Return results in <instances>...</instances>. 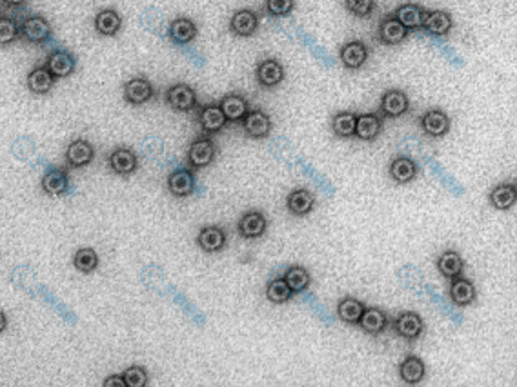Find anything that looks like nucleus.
Instances as JSON below:
<instances>
[{
  "label": "nucleus",
  "mask_w": 517,
  "mask_h": 387,
  "mask_svg": "<svg viewBox=\"0 0 517 387\" xmlns=\"http://www.w3.org/2000/svg\"><path fill=\"white\" fill-rule=\"evenodd\" d=\"M410 109V100L401 89H388L381 98V115L386 118H399Z\"/></svg>",
  "instance_id": "1"
},
{
  "label": "nucleus",
  "mask_w": 517,
  "mask_h": 387,
  "mask_svg": "<svg viewBox=\"0 0 517 387\" xmlns=\"http://www.w3.org/2000/svg\"><path fill=\"white\" fill-rule=\"evenodd\" d=\"M215 158V142L211 138H197L195 142L190 146L188 151V162L193 170H202Z\"/></svg>",
  "instance_id": "2"
},
{
  "label": "nucleus",
  "mask_w": 517,
  "mask_h": 387,
  "mask_svg": "<svg viewBox=\"0 0 517 387\" xmlns=\"http://www.w3.org/2000/svg\"><path fill=\"white\" fill-rule=\"evenodd\" d=\"M166 102L170 104L175 111L188 113L197 106V95L190 86L175 84L166 91Z\"/></svg>",
  "instance_id": "3"
},
{
  "label": "nucleus",
  "mask_w": 517,
  "mask_h": 387,
  "mask_svg": "<svg viewBox=\"0 0 517 387\" xmlns=\"http://www.w3.org/2000/svg\"><path fill=\"white\" fill-rule=\"evenodd\" d=\"M377 33H379V41L386 46H397L405 41L410 29L403 26L399 20L395 18V15H388L381 20L379 27H377Z\"/></svg>",
  "instance_id": "4"
},
{
  "label": "nucleus",
  "mask_w": 517,
  "mask_h": 387,
  "mask_svg": "<svg viewBox=\"0 0 517 387\" xmlns=\"http://www.w3.org/2000/svg\"><path fill=\"white\" fill-rule=\"evenodd\" d=\"M226 122L228 118L221 104H208V106H202L201 111H199V124H201L202 131L208 135L223 131Z\"/></svg>",
  "instance_id": "5"
},
{
  "label": "nucleus",
  "mask_w": 517,
  "mask_h": 387,
  "mask_svg": "<svg viewBox=\"0 0 517 387\" xmlns=\"http://www.w3.org/2000/svg\"><path fill=\"white\" fill-rule=\"evenodd\" d=\"M20 32L22 36L27 42H33V44H42L51 36V26L41 15H35V17H27L26 20L20 26Z\"/></svg>",
  "instance_id": "6"
},
{
  "label": "nucleus",
  "mask_w": 517,
  "mask_h": 387,
  "mask_svg": "<svg viewBox=\"0 0 517 387\" xmlns=\"http://www.w3.org/2000/svg\"><path fill=\"white\" fill-rule=\"evenodd\" d=\"M268 220L261 211H248L241 217L239 224H237V229H239V235L242 238H258L266 233Z\"/></svg>",
  "instance_id": "7"
},
{
  "label": "nucleus",
  "mask_w": 517,
  "mask_h": 387,
  "mask_svg": "<svg viewBox=\"0 0 517 387\" xmlns=\"http://www.w3.org/2000/svg\"><path fill=\"white\" fill-rule=\"evenodd\" d=\"M421 128L424 133L433 138L445 137L450 131V116L443 109H430L421 116Z\"/></svg>",
  "instance_id": "8"
},
{
  "label": "nucleus",
  "mask_w": 517,
  "mask_h": 387,
  "mask_svg": "<svg viewBox=\"0 0 517 387\" xmlns=\"http://www.w3.org/2000/svg\"><path fill=\"white\" fill-rule=\"evenodd\" d=\"M242 129H244L248 137L264 138L270 135V131H272V121H270V116L264 111H261V109H251V111L246 113V116L242 118Z\"/></svg>",
  "instance_id": "9"
},
{
  "label": "nucleus",
  "mask_w": 517,
  "mask_h": 387,
  "mask_svg": "<svg viewBox=\"0 0 517 387\" xmlns=\"http://www.w3.org/2000/svg\"><path fill=\"white\" fill-rule=\"evenodd\" d=\"M395 331L406 340L419 339L424 331V322L421 315L414 311H405L395 318Z\"/></svg>",
  "instance_id": "10"
},
{
  "label": "nucleus",
  "mask_w": 517,
  "mask_h": 387,
  "mask_svg": "<svg viewBox=\"0 0 517 387\" xmlns=\"http://www.w3.org/2000/svg\"><path fill=\"white\" fill-rule=\"evenodd\" d=\"M95 156V149L93 146L88 142V140H73L66 149V162L70 168L77 170V168H84L88 165L89 162L93 161Z\"/></svg>",
  "instance_id": "11"
},
{
  "label": "nucleus",
  "mask_w": 517,
  "mask_h": 387,
  "mask_svg": "<svg viewBox=\"0 0 517 387\" xmlns=\"http://www.w3.org/2000/svg\"><path fill=\"white\" fill-rule=\"evenodd\" d=\"M255 75H257V82L263 88H275L284 81V67L273 58H266L258 64Z\"/></svg>",
  "instance_id": "12"
},
{
  "label": "nucleus",
  "mask_w": 517,
  "mask_h": 387,
  "mask_svg": "<svg viewBox=\"0 0 517 387\" xmlns=\"http://www.w3.org/2000/svg\"><path fill=\"white\" fill-rule=\"evenodd\" d=\"M197 244L206 253H217V251L224 250V245H226V233H224L223 227L206 226L197 235Z\"/></svg>",
  "instance_id": "13"
},
{
  "label": "nucleus",
  "mask_w": 517,
  "mask_h": 387,
  "mask_svg": "<svg viewBox=\"0 0 517 387\" xmlns=\"http://www.w3.org/2000/svg\"><path fill=\"white\" fill-rule=\"evenodd\" d=\"M258 26V17L255 11L251 9H239L232 15V20H230V29L232 33H235L237 36H250L257 32Z\"/></svg>",
  "instance_id": "14"
},
{
  "label": "nucleus",
  "mask_w": 517,
  "mask_h": 387,
  "mask_svg": "<svg viewBox=\"0 0 517 387\" xmlns=\"http://www.w3.org/2000/svg\"><path fill=\"white\" fill-rule=\"evenodd\" d=\"M152 97H153V86L152 82L146 81V79H131L129 82H126L124 86L126 102L140 106V104H146L148 100H152Z\"/></svg>",
  "instance_id": "15"
},
{
  "label": "nucleus",
  "mask_w": 517,
  "mask_h": 387,
  "mask_svg": "<svg viewBox=\"0 0 517 387\" xmlns=\"http://www.w3.org/2000/svg\"><path fill=\"white\" fill-rule=\"evenodd\" d=\"M168 189L174 196L178 198H184V196H190L195 189V177L190 170H175L174 173L168 177Z\"/></svg>",
  "instance_id": "16"
},
{
  "label": "nucleus",
  "mask_w": 517,
  "mask_h": 387,
  "mask_svg": "<svg viewBox=\"0 0 517 387\" xmlns=\"http://www.w3.org/2000/svg\"><path fill=\"white\" fill-rule=\"evenodd\" d=\"M383 131V118L375 113H365V115H357V128L355 137L359 140H375Z\"/></svg>",
  "instance_id": "17"
},
{
  "label": "nucleus",
  "mask_w": 517,
  "mask_h": 387,
  "mask_svg": "<svg viewBox=\"0 0 517 387\" xmlns=\"http://www.w3.org/2000/svg\"><path fill=\"white\" fill-rule=\"evenodd\" d=\"M368 60V48L361 41H352L341 48V62L348 69H359Z\"/></svg>",
  "instance_id": "18"
},
{
  "label": "nucleus",
  "mask_w": 517,
  "mask_h": 387,
  "mask_svg": "<svg viewBox=\"0 0 517 387\" xmlns=\"http://www.w3.org/2000/svg\"><path fill=\"white\" fill-rule=\"evenodd\" d=\"M448 294H450L452 302L459 307L470 306V304H472L477 297L476 287H473L472 282L463 278V276H455V278H452Z\"/></svg>",
  "instance_id": "19"
},
{
  "label": "nucleus",
  "mask_w": 517,
  "mask_h": 387,
  "mask_svg": "<svg viewBox=\"0 0 517 387\" xmlns=\"http://www.w3.org/2000/svg\"><path fill=\"white\" fill-rule=\"evenodd\" d=\"M388 173H390L393 182L408 184L412 182L415 178V175H417V165H415V162L412 161L410 156H395V158L390 162Z\"/></svg>",
  "instance_id": "20"
},
{
  "label": "nucleus",
  "mask_w": 517,
  "mask_h": 387,
  "mask_svg": "<svg viewBox=\"0 0 517 387\" xmlns=\"http://www.w3.org/2000/svg\"><path fill=\"white\" fill-rule=\"evenodd\" d=\"M424 374H426V367H424V362L421 360L419 356L408 355L399 365V376L408 386L419 383L424 379Z\"/></svg>",
  "instance_id": "21"
},
{
  "label": "nucleus",
  "mask_w": 517,
  "mask_h": 387,
  "mask_svg": "<svg viewBox=\"0 0 517 387\" xmlns=\"http://www.w3.org/2000/svg\"><path fill=\"white\" fill-rule=\"evenodd\" d=\"M452 26H454V20H452L450 13H446L443 9H436V11H428L426 13L423 29H426L430 35L445 36L450 33Z\"/></svg>",
  "instance_id": "22"
},
{
  "label": "nucleus",
  "mask_w": 517,
  "mask_h": 387,
  "mask_svg": "<svg viewBox=\"0 0 517 387\" xmlns=\"http://www.w3.org/2000/svg\"><path fill=\"white\" fill-rule=\"evenodd\" d=\"M426 9H423L417 4H403L393 11L395 18L408 29H419L424 24V17H426Z\"/></svg>",
  "instance_id": "23"
},
{
  "label": "nucleus",
  "mask_w": 517,
  "mask_h": 387,
  "mask_svg": "<svg viewBox=\"0 0 517 387\" xmlns=\"http://www.w3.org/2000/svg\"><path fill=\"white\" fill-rule=\"evenodd\" d=\"M110 168H112L113 173L122 175V177L135 173V170H137V155L131 149L119 147L110 155Z\"/></svg>",
  "instance_id": "24"
},
{
  "label": "nucleus",
  "mask_w": 517,
  "mask_h": 387,
  "mask_svg": "<svg viewBox=\"0 0 517 387\" xmlns=\"http://www.w3.org/2000/svg\"><path fill=\"white\" fill-rule=\"evenodd\" d=\"M315 198L308 189H294L286 198V208L295 217H306L308 213H312Z\"/></svg>",
  "instance_id": "25"
},
{
  "label": "nucleus",
  "mask_w": 517,
  "mask_h": 387,
  "mask_svg": "<svg viewBox=\"0 0 517 387\" xmlns=\"http://www.w3.org/2000/svg\"><path fill=\"white\" fill-rule=\"evenodd\" d=\"M168 35H170L174 44H178V46L190 44V42H192L197 36V26L193 20H190V18L178 17L170 24Z\"/></svg>",
  "instance_id": "26"
},
{
  "label": "nucleus",
  "mask_w": 517,
  "mask_h": 387,
  "mask_svg": "<svg viewBox=\"0 0 517 387\" xmlns=\"http://www.w3.org/2000/svg\"><path fill=\"white\" fill-rule=\"evenodd\" d=\"M46 66L49 67V72L53 73L55 79H64V76H70L73 72H75V57L72 53H67V51H55L48 57V64Z\"/></svg>",
  "instance_id": "27"
},
{
  "label": "nucleus",
  "mask_w": 517,
  "mask_h": 387,
  "mask_svg": "<svg viewBox=\"0 0 517 387\" xmlns=\"http://www.w3.org/2000/svg\"><path fill=\"white\" fill-rule=\"evenodd\" d=\"M121 27H122V18L121 15L117 13L115 9H103V11H98L97 17H95V29H97L98 35L113 36L119 33Z\"/></svg>",
  "instance_id": "28"
},
{
  "label": "nucleus",
  "mask_w": 517,
  "mask_h": 387,
  "mask_svg": "<svg viewBox=\"0 0 517 387\" xmlns=\"http://www.w3.org/2000/svg\"><path fill=\"white\" fill-rule=\"evenodd\" d=\"M388 318L379 307H366L365 313H362L361 320H359V327L362 331L370 334H379L386 330Z\"/></svg>",
  "instance_id": "29"
},
{
  "label": "nucleus",
  "mask_w": 517,
  "mask_h": 387,
  "mask_svg": "<svg viewBox=\"0 0 517 387\" xmlns=\"http://www.w3.org/2000/svg\"><path fill=\"white\" fill-rule=\"evenodd\" d=\"M55 76L53 73L49 72L48 66H39L35 67L30 75H27V88L30 91L35 95H44L48 93L49 89L53 88Z\"/></svg>",
  "instance_id": "30"
},
{
  "label": "nucleus",
  "mask_w": 517,
  "mask_h": 387,
  "mask_svg": "<svg viewBox=\"0 0 517 387\" xmlns=\"http://www.w3.org/2000/svg\"><path fill=\"white\" fill-rule=\"evenodd\" d=\"M221 107H223L224 115H226L228 122H242V118L248 113V102L246 98L241 95H226L221 100Z\"/></svg>",
  "instance_id": "31"
},
{
  "label": "nucleus",
  "mask_w": 517,
  "mask_h": 387,
  "mask_svg": "<svg viewBox=\"0 0 517 387\" xmlns=\"http://www.w3.org/2000/svg\"><path fill=\"white\" fill-rule=\"evenodd\" d=\"M437 269L446 278H455V276H461L464 269V262L461 254L457 251H445V253L439 254L437 258Z\"/></svg>",
  "instance_id": "32"
},
{
  "label": "nucleus",
  "mask_w": 517,
  "mask_h": 387,
  "mask_svg": "<svg viewBox=\"0 0 517 387\" xmlns=\"http://www.w3.org/2000/svg\"><path fill=\"white\" fill-rule=\"evenodd\" d=\"M517 202V187L512 184H499L490 191V204L495 210L506 211Z\"/></svg>",
  "instance_id": "33"
},
{
  "label": "nucleus",
  "mask_w": 517,
  "mask_h": 387,
  "mask_svg": "<svg viewBox=\"0 0 517 387\" xmlns=\"http://www.w3.org/2000/svg\"><path fill=\"white\" fill-rule=\"evenodd\" d=\"M41 186L42 189H44L46 195L57 196L67 191L70 180H67V175L64 170H49L48 173L42 177Z\"/></svg>",
  "instance_id": "34"
},
{
  "label": "nucleus",
  "mask_w": 517,
  "mask_h": 387,
  "mask_svg": "<svg viewBox=\"0 0 517 387\" xmlns=\"http://www.w3.org/2000/svg\"><path fill=\"white\" fill-rule=\"evenodd\" d=\"M357 115L352 111H341L332 118V129L334 133L341 138L355 137Z\"/></svg>",
  "instance_id": "35"
},
{
  "label": "nucleus",
  "mask_w": 517,
  "mask_h": 387,
  "mask_svg": "<svg viewBox=\"0 0 517 387\" xmlns=\"http://www.w3.org/2000/svg\"><path fill=\"white\" fill-rule=\"evenodd\" d=\"M365 304L359 302L357 299H352V297H346L339 302V307H337V315L343 322H348V324H359L361 320L362 313H365Z\"/></svg>",
  "instance_id": "36"
},
{
  "label": "nucleus",
  "mask_w": 517,
  "mask_h": 387,
  "mask_svg": "<svg viewBox=\"0 0 517 387\" xmlns=\"http://www.w3.org/2000/svg\"><path fill=\"white\" fill-rule=\"evenodd\" d=\"M284 280L288 282V285H290V290L294 293H303V291L308 290L310 282H312V276H310L308 269H304L303 266H292L284 273Z\"/></svg>",
  "instance_id": "37"
},
{
  "label": "nucleus",
  "mask_w": 517,
  "mask_h": 387,
  "mask_svg": "<svg viewBox=\"0 0 517 387\" xmlns=\"http://www.w3.org/2000/svg\"><path fill=\"white\" fill-rule=\"evenodd\" d=\"M294 291L290 290L288 282L284 280V276L273 278L270 284L266 285V299L273 304H284L292 299Z\"/></svg>",
  "instance_id": "38"
},
{
  "label": "nucleus",
  "mask_w": 517,
  "mask_h": 387,
  "mask_svg": "<svg viewBox=\"0 0 517 387\" xmlns=\"http://www.w3.org/2000/svg\"><path fill=\"white\" fill-rule=\"evenodd\" d=\"M73 266H75L77 271L81 273L95 271L98 267V254L91 247H82L73 257Z\"/></svg>",
  "instance_id": "39"
},
{
  "label": "nucleus",
  "mask_w": 517,
  "mask_h": 387,
  "mask_svg": "<svg viewBox=\"0 0 517 387\" xmlns=\"http://www.w3.org/2000/svg\"><path fill=\"white\" fill-rule=\"evenodd\" d=\"M20 35H22V32L15 24L13 18L6 17V15L0 18V42H2V46H8L9 42L17 41Z\"/></svg>",
  "instance_id": "40"
},
{
  "label": "nucleus",
  "mask_w": 517,
  "mask_h": 387,
  "mask_svg": "<svg viewBox=\"0 0 517 387\" xmlns=\"http://www.w3.org/2000/svg\"><path fill=\"white\" fill-rule=\"evenodd\" d=\"M126 387H146L148 386V371L143 365H131L122 373Z\"/></svg>",
  "instance_id": "41"
},
{
  "label": "nucleus",
  "mask_w": 517,
  "mask_h": 387,
  "mask_svg": "<svg viewBox=\"0 0 517 387\" xmlns=\"http://www.w3.org/2000/svg\"><path fill=\"white\" fill-rule=\"evenodd\" d=\"M344 8L348 13L355 15L359 18L370 17L375 9V0H344Z\"/></svg>",
  "instance_id": "42"
},
{
  "label": "nucleus",
  "mask_w": 517,
  "mask_h": 387,
  "mask_svg": "<svg viewBox=\"0 0 517 387\" xmlns=\"http://www.w3.org/2000/svg\"><path fill=\"white\" fill-rule=\"evenodd\" d=\"M295 0H266V11L272 17H286L292 13Z\"/></svg>",
  "instance_id": "43"
},
{
  "label": "nucleus",
  "mask_w": 517,
  "mask_h": 387,
  "mask_svg": "<svg viewBox=\"0 0 517 387\" xmlns=\"http://www.w3.org/2000/svg\"><path fill=\"white\" fill-rule=\"evenodd\" d=\"M104 387H126L124 376H110L107 380H104Z\"/></svg>",
  "instance_id": "44"
},
{
  "label": "nucleus",
  "mask_w": 517,
  "mask_h": 387,
  "mask_svg": "<svg viewBox=\"0 0 517 387\" xmlns=\"http://www.w3.org/2000/svg\"><path fill=\"white\" fill-rule=\"evenodd\" d=\"M4 2L9 6H20V4H24L26 0H4Z\"/></svg>",
  "instance_id": "45"
}]
</instances>
